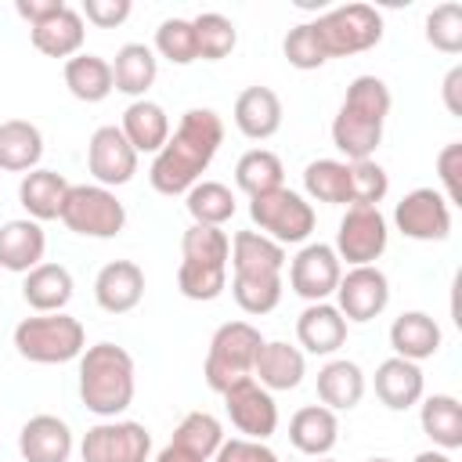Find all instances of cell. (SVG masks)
<instances>
[{
  "instance_id": "11",
  "label": "cell",
  "mask_w": 462,
  "mask_h": 462,
  "mask_svg": "<svg viewBox=\"0 0 462 462\" xmlns=\"http://www.w3.org/2000/svg\"><path fill=\"white\" fill-rule=\"evenodd\" d=\"M339 278H343V263H339L336 249L325 242H307L289 263V289L307 303L328 300L336 292Z\"/></svg>"
},
{
  "instance_id": "6",
  "label": "cell",
  "mask_w": 462,
  "mask_h": 462,
  "mask_svg": "<svg viewBox=\"0 0 462 462\" xmlns=\"http://www.w3.org/2000/svg\"><path fill=\"white\" fill-rule=\"evenodd\" d=\"M249 217L260 227V235H267L278 245H296L307 242L314 231V206L292 191V188H274L267 195L249 199Z\"/></svg>"
},
{
  "instance_id": "4",
  "label": "cell",
  "mask_w": 462,
  "mask_h": 462,
  "mask_svg": "<svg viewBox=\"0 0 462 462\" xmlns=\"http://www.w3.org/2000/svg\"><path fill=\"white\" fill-rule=\"evenodd\" d=\"M267 339L260 336L256 325L249 321H227L213 332L209 339V350H206V365H202V375H206V386L213 393H224L231 390L235 383L242 379H253V365H256V354Z\"/></svg>"
},
{
  "instance_id": "21",
  "label": "cell",
  "mask_w": 462,
  "mask_h": 462,
  "mask_svg": "<svg viewBox=\"0 0 462 462\" xmlns=\"http://www.w3.org/2000/svg\"><path fill=\"white\" fill-rule=\"evenodd\" d=\"M336 440H339V422H336V411L325 404H307L289 419V444L310 458L328 455Z\"/></svg>"
},
{
  "instance_id": "12",
  "label": "cell",
  "mask_w": 462,
  "mask_h": 462,
  "mask_svg": "<svg viewBox=\"0 0 462 462\" xmlns=\"http://www.w3.org/2000/svg\"><path fill=\"white\" fill-rule=\"evenodd\" d=\"M336 300H339L336 307H339V314L346 321L365 325V321H372V318H379L386 310V303H390V278L375 263L350 267L339 278V285H336Z\"/></svg>"
},
{
  "instance_id": "51",
  "label": "cell",
  "mask_w": 462,
  "mask_h": 462,
  "mask_svg": "<svg viewBox=\"0 0 462 462\" xmlns=\"http://www.w3.org/2000/svg\"><path fill=\"white\" fill-rule=\"evenodd\" d=\"M61 7H65V0H14V11L29 22V29L40 25V22H47V18L58 14Z\"/></svg>"
},
{
  "instance_id": "56",
  "label": "cell",
  "mask_w": 462,
  "mask_h": 462,
  "mask_svg": "<svg viewBox=\"0 0 462 462\" xmlns=\"http://www.w3.org/2000/svg\"><path fill=\"white\" fill-rule=\"evenodd\" d=\"M314 462H336V458H328V455H321V458H314Z\"/></svg>"
},
{
  "instance_id": "49",
  "label": "cell",
  "mask_w": 462,
  "mask_h": 462,
  "mask_svg": "<svg viewBox=\"0 0 462 462\" xmlns=\"http://www.w3.org/2000/svg\"><path fill=\"white\" fill-rule=\"evenodd\" d=\"M213 462H278V455L263 444V440H249V437H231L217 448Z\"/></svg>"
},
{
  "instance_id": "40",
  "label": "cell",
  "mask_w": 462,
  "mask_h": 462,
  "mask_svg": "<svg viewBox=\"0 0 462 462\" xmlns=\"http://www.w3.org/2000/svg\"><path fill=\"white\" fill-rule=\"evenodd\" d=\"M191 29H195V47H199V58L202 61H220L235 51L238 43V29L231 18L217 14V11H202L191 18Z\"/></svg>"
},
{
  "instance_id": "31",
  "label": "cell",
  "mask_w": 462,
  "mask_h": 462,
  "mask_svg": "<svg viewBox=\"0 0 462 462\" xmlns=\"http://www.w3.org/2000/svg\"><path fill=\"white\" fill-rule=\"evenodd\" d=\"M65 87L76 101H87V105H97L105 101L116 83H112V61H105L101 54H76L65 61Z\"/></svg>"
},
{
  "instance_id": "50",
  "label": "cell",
  "mask_w": 462,
  "mask_h": 462,
  "mask_svg": "<svg viewBox=\"0 0 462 462\" xmlns=\"http://www.w3.org/2000/svg\"><path fill=\"white\" fill-rule=\"evenodd\" d=\"M130 11H134L130 0H83V7H79V14H83L90 25H97V29H116V25H123V22L130 18Z\"/></svg>"
},
{
  "instance_id": "16",
  "label": "cell",
  "mask_w": 462,
  "mask_h": 462,
  "mask_svg": "<svg viewBox=\"0 0 462 462\" xmlns=\"http://www.w3.org/2000/svg\"><path fill=\"white\" fill-rule=\"evenodd\" d=\"M296 339L307 354L328 357L346 343V318L339 314L336 303L321 300V303H307L303 314L296 318Z\"/></svg>"
},
{
  "instance_id": "39",
  "label": "cell",
  "mask_w": 462,
  "mask_h": 462,
  "mask_svg": "<svg viewBox=\"0 0 462 462\" xmlns=\"http://www.w3.org/2000/svg\"><path fill=\"white\" fill-rule=\"evenodd\" d=\"M184 206H188L191 220L206 224V227H224L235 217V195L220 180H199L195 188H188V202Z\"/></svg>"
},
{
  "instance_id": "46",
  "label": "cell",
  "mask_w": 462,
  "mask_h": 462,
  "mask_svg": "<svg viewBox=\"0 0 462 462\" xmlns=\"http://www.w3.org/2000/svg\"><path fill=\"white\" fill-rule=\"evenodd\" d=\"M426 43L440 54L462 51V4H437L426 14Z\"/></svg>"
},
{
  "instance_id": "38",
  "label": "cell",
  "mask_w": 462,
  "mask_h": 462,
  "mask_svg": "<svg viewBox=\"0 0 462 462\" xmlns=\"http://www.w3.org/2000/svg\"><path fill=\"white\" fill-rule=\"evenodd\" d=\"M282 180H285L282 159H278L274 152H267V148H253V152H245V155L235 162V184H238L249 199L282 188Z\"/></svg>"
},
{
  "instance_id": "52",
  "label": "cell",
  "mask_w": 462,
  "mask_h": 462,
  "mask_svg": "<svg viewBox=\"0 0 462 462\" xmlns=\"http://www.w3.org/2000/svg\"><path fill=\"white\" fill-rule=\"evenodd\" d=\"M458 90H462V65H455V69L444 76V87H440V94H444V105H448V112H451V116H462V101H458Z\"/></svg>"
},
{
  "instance_id": "19",
  "label": "cell",
  "mask_w": 462,
  "mask_h": 462,
  "mask_svg": "<svg viewBox=\"0 0 462 462\" xmlns=\"http://www.w3.org/2000/svg\"><path fill=\"white\" fill-rule=\"evenodd\" d=\"M47 235L36 220H7L0 227V267L14 274H29L36 263H43Z\"/></svg>"
},
{
  "instance_id": "33",
  "label": "cell",
  "mask_w": 462,
  "mask_h": 462,
  "mask_svg": "<svg viewBox=\"0 0 462 462\" xmlns=\"http://www.w3.org/2000/svg\"><path fill=\"white\" fill-rule=\"evenodd\" d=\"M419 422L422 433L440 448V451H455L462 448V404L451 393H433L419 404Z\"/></svg>"
},
{
  "instance_id": "23",
  "label": "cell",
  "mask_w": 462,
  "mask_h": 462,
  "mask_svg": "<svg viewBox=\"0 0 462 462\" xmlns=\"http://www.w3.org/2000/svg\"><path fill=\"white\" fill-rule=\"evenodd\" d=\"M303 372H307L303 350L300 346H289L282 339L263 343L260 354H256V365H253V379L263 390H296L303 383Z\"/></svg>"
},
{
  "instance_id": "55",
  "label": "cell",
  "mask_w": 462,
  "mask_h": 462,
  "mask_svg": "<svg viewBox=\"0 0 462 462\" xmlns=\"http://www.w3.org/2000/svg\"><path fill=\"white\" fill-rule=\"evenodd\" d=\"M365 462H393V458H383V455H375V458H365Z\"/></svg>"
},
{
  "instance_id": "42",
  "label": "cell",
  "mask_w": 462,
  "mask_h": 462,
  "mask_svg": "<svg viewBox=\"0 0 462 462\" xmlns=\"http://www.w3.org/2000/svg\"><path fill=\"white\" fill-rule=\"evenodd\" d=\"M177 289H180V296H188L195 303H209V300H217L227 289V267L180 260V267H177Z\"/></svg>"
},
{
  "instance_id": "30",
  "label": "cell",
  "mask_w": 462,
  "mask_h": 462,
  "mask_svg": "<svg viewBox=\"0 0 462 462\" xmlns=\"http://www.w3.org/2000/svg\"><path fill=\"white\" fill-rule=\"evenodd\" d=\"M43 155V134L29 119H7L0 123V170L7 173H29L36 170Z\"/></svg>"
},
{
  "instance_id": "27",
  "label": "cell",
  "mask_w": 462,
  "mask_h": 462,
  "mask_svg": "<svg viewBox=\"0 0 462 462\" xmlns=\"http://www.w3.org/2000/svg\"><path fill=\"white\" fill-rule=\"evenodd\" d=\"M72 274L61 263H36L22 282V300L36 314H58L72 300Z\"/></svg>"
},
{
  "instance_id": "22",
  "label": "cell",
  "mask_w": 462,
  "mask_h": 462,
  "mask_svg": "<svg viewBox=\"0 0 462 462\" xmlns=\"http://www.w3.org/2000/svg\"><path fill=\"white\" fill-rule=\"evenodd\" d=\"M390 346H393V357L419 365L440 350V325L426 310H404L390 325Z\"/></svg>"
},
{
  "instance_id": "13",
  "label": "cell",
  "mask_w": 462,
  "mask_h": 462,
  "mask_svg": "<svg viewBox=\"0 0 462 462\" xmlns=\"http://www.w3.org/2000/svg\"><path fill=\"white\" fill-rule=\"evenodd\" d=\"M231 426L249 437V440H267L278 430V404L271 397V390H263L256 379H242L231 390L220 393Z\"/></svg>"
},
{
  "instance_id": "29",
  "label": "cell",
  "mask_w": 462,
  "mask_h": 462,
  "mask_svg": "<svg viewBox=\"0 0 462 462\" xmlns=\"http://www.w3.org/2000/svg\"><path fill=\"white\" fill-rule=\"evenodd\" d=\"M365 397V372L346 361V357H336L328 361L321 372H318V401L332 411H350L357 408Z\"/></svg>"
},
{
  "instance_id": "15",
  "label": "cell",
  "mask_w": 462,
  "mask_h": 462,
  "mask_svg": "<svg viewBox=\"0 0 462 462\" xmlns=\"http://www.w3.org/2000/svg\"><path fill=\"white\" fill-rule=\"evenodd\" d=\"M144 296V271L134 260H112L94 278V300L108 314H126Z\"/></svg>"
},
{
  "instance_id": "35",
  "label": "cell",
  "mask_w": 462,
  "mask_h": 462,
  "mask_svg": "<svg viewBox=\"0 0 462 462\" xmlns=\"http://www.w3.org/2000/svg\"><path fill=\"white\" fill-rule=\"evenodd\" d=\"M231 296L245 314H271L282 303V274L274 271H235Z\"/></svg>"
},
{
  "instance_id": "20",
  "label": "cell",
  "mask_w": 462,
  "mask_h": 462,
  "mask_svg": "<svg viewBox=\"0 0 462 462\" xmlns=\"http://www.w3.org/2000/svg\"><path fill=\"white\" fill-rule=\"evenodd\" d=\"M235 126L249 137V141H267L278 134L282 126V101L271 87H245L235 97Z\"/></svg>"
},
{
  "instance_id": "34",
  "label": "cell",
  "mask_w": 462,
  "mask_h": 462,
  "mask_svg": "<svg viewBox=\"0 0 462 462\" xmlns=\"http://www.w3.org/2000/svg\"><path fill=\"white\" fill-rule=\"evenodd\" d=\"M303 188L314 202L325 206H350V162L339 159H314L303 170Z\"/></svg>"
},
{
  "instance_id": "47",
  "label": "cell",
  "mask_w": 462,
  "mask_h": 462,
  "mask_svg": "<svg viewBox=\"0 0 462 462\" xmlns=\"http://www.w3.org/2000/svg\"><path fill=\"white\" fill-rule=\"evenodd\" d=\"M390 191V177L375 159L350 162V206H379Z\"/></svg>"
},
{
  "instance_id": "9",
  "label": "cell",
  "mask_w": 462,
  "mask_h": 462,
  "mask_svg": "<svg viewBox=\"0 0 462 462\" xmlns=\"http://www.w3.org/2000/svg\"><path fill=\"white\" fill-rule=\"evenodd\" d=\"M386 242H390V231H386V217L379 213V206H346L332 249L350 267H365L386 253Z\"/></svg>"
},
{
  "instance_id": "26",
  "label": "cell",
  "mask_w": 462,
  "mask_h": 462,
  "mask_svg": "<svg viewBox=\"0 0 462 462\" xmlns=\"http://www.w3.org/2000/svg\"><path fill=\"white\" fill-rule=\"evenodd\" d=\"M69 195V180L58 170H29L18 184V202L29 213V220H58Z\"/></svg>"
},
{
  "instance_id": "53",
  "label": "cell",
  "mask_w": 462,
  "mask_h": 462,
  "mask_svg": "<svg viewBox=\"0 0 462 462\" xmlns=\"http://www.w3.org/2000/svg\"><path fill=\"white\" fill-rule=\"evenodd\" d=\"M155 462H199V458H191V455H184L180 448H173V444H166L159 455H155Z\"/></svg>"
},
{
  "instance_id": "10",
  "label": "cell",
  "mask_w": 462,
  "mask_h": 462,
  "mask_svg": "<svg viewBox=\"0 0 462 462\" xmlns=\"http://www.w3.org/2000/svg\"><path fill=\"white\" fill-rule=\"evenodd\" d=\"M393 224L404 238L444 242L451 235V206L437 188H415L393 206Z\"/></svg>"
},
{
  "instance_id": "54",
  "label": "cell",
  "mask_w": 462,
  "mask_h": 462,
  "mask_svg": "<svg viewBox=\"0 0 462 462\" xmlns=\"http://www.w3.org/2000/svg\"><path fill=\"white\" fill-rule=\"evenodd\" d=\"M411 462H451V455L437 448V451H419V455H415Z\"/></svg>"
},
{
  "instance_id": "7",
  "label": "cell",
  "mask_w": 462,
  "mask_h": 462,
  "mask_svg": "<svg viewBox=\"0 0 462 462\" xmlns=\"http://www.w3.org/2000/svg\"><path fill=\"white\" fill-rule=\"evenodd\" d=\"M314 29L328 58H346V54L372 51L383 40V14L368 4H343L314 18Z\"/></svg>"
},
{
  "instance_id": "25",
  "label": "cell",
  "mask_w": 462,
  "mask_h": 462,
  "mask_svg": "<svg viewBox=\"0 0 462 462\" xmlns=\"http://www.w3.org/2000/svg\"><path fill=\"white\" fill-rule=\"evenodd\" d=\"M123 137L130 141V148L141 155V152H159L166 141H170V116L159 101H130L126 112H123V123H119Z\"/></svg>"
},
{
  "instance_id": "28",
  "label": "cell",
  "mask_w": 462,
  "mask_h": 462,
  "mask_svg": "<svg viewBox=\"0 0 462 462\" xmlns=\"http://www.w3.org/2000/svg\"><path fill=\"white\" fill-rule=\"evenodd\" d=\"M155 76H159V58H155L152 47H144V43H123L116 51L112 83H116L119 94L141 101L148 94V87L155 83Z\"/></svg>"
},
{
  "instance_id": "14",
  "label": "cell",
  "mask_w": 462,
  "mask_h": 462,
  "mask_svg": "<svg viewBox=\"0 0 462 462\" xmlns=\"http://www.w3.org/2000/svg\"><path fill=\"white\" fill-rule=\"evenodd\" d=\"M87 170L101 188H119L130 184L137 173V152L123 137L119 126H97L87 144Z\"/></svg>"
},
{
  "instance_id": "48",
  "label": "cell",
  "mask_w": 462,
  "mask_h": 462,
  "mask_svg": "<svg viewBox=\"0 0 462 462\" xmlns=\"http://www.w3.org/2000/svg\"><path fill=\"white\" fill-rule=\"evenodd\" d=\"M458 173H462V144L451 141V144H444L440 155H437V177H440V184H444L440 195L448 199V206H458V202H462V180H458Z\"/></svg>"
},
{
  "instance_id": "17",
  "label": "cell",
  "mask_w": 462,
  "mask_h": 462,
  "mask_svg": "<svg viewBox=\"0 0 462 462\" xmlns=\"http://www.w3.org/2000/svg\"><path fill=\"white\" fill-rule=\"evenodd\" d=\"M18 451L25 462H69L72 430L58 415H32L18 430Z\"/></svg>"
},
{
  "instance_id": "8",
  "label": "cell",
  "mask_w": 462,
  "mask_h": 462,
  "mask_svg": "<svg viewBox=\"0 0 462 462\" xmlns=\"http://www.w3.org/2000/svg\"><path fill=\"white\" fill-rule=\"evenodd\" d=\"M152 433L130 419H105L90 426L79 440L83 462H148Z\"/></svg>"
},
{
  "instance_id": "36",
  "label": "cell",
  "mask_w": 462,
  "mask_h": 462,
  "mask_svg": "<svg viewBox=\"0 0 462 462\" xmlns=\"http://www.w3.org/2000/svg\"><path fill=\"white\" fill-rule=\"evenodd\" d=\"M173 448H180L184 455L199 458V462H209L217 455V448L224 444V426L209 415V411H188L177 430H173Z\"/></svg>"
},
{
  "instance_id": "1",
  "label": "cell",
  "mask_w": 462,
  "mask_h": 462,
  "mask_svg": "<svg viewBox=\"0 0 462 462\" xmlns=\"http://www.w3.org/2000/svg\"><path fill=\"white\" fill-rule=\"evenodd\" d=\"M224 144V119L213 108H188L170 134V141L155 152L148 180L159 195H188L199 177L209 170L217 148Z\"/></svg>"
},
{
  "instance_id": "32",
  "label": "cell",
  "mask_w": 462,
  "mask_h": 462,
  "mask_svg": "<svg viewBox=\"0 0 462 462\" xmlns=\"http://www.w3.org/2000/svg\"><path fill=\"white\" fill-rule=\"evenodd\" d=\"M383 141V123L368 119V116H357L350 108L339 105L336 119H332V144L350 159V162H361V159H372L375 148Z\"/></svg>"
},
{
  "instance_id": "37",
  "label": "cell",
  "mask_w": 462,
  "mask_h": 462,
  "mask_svg": "<svg viewBox=\"0 0 462 462\" xmlns=\"http://www.w3.org/2000/svg\"><path fill=\"white\" fill-rule=\"evenodd\" d=\"M285 260H289L285 245L271 242L260 231H238L231 238V267L235 271H274V274H282Z\"/></svg>"
},
{
  "instance_id": "41",
  "label": "cell",
  "mask_w": 462,
  "mask_h": 462,
  "mask_svg": "<svg viewBox=\"0 0 462 462\" xmlns=\"http://www.w3.org/2000/svg\"><path fill=\"white\" fill-rule=\"evenodd\" d=\"M180 253L191 263H213V267H227L231 260V238L220 227H206V224H191L180 238Z\"/></svg>"
},
{
  "instance_id": "2",
  "label": "cell",
  "mask_w": 462,
  "mask_h": 462,
  "mask_svg": "<svg viewBox=\"0 0 462 462\" xmlns=\"http://www.w3.org/2000/svg\"><path fill=\"white\" fill-rule=\"evenodd\" d=\"M134 357L116 343H94L79 354V401L101 419H116L134 404Z\"/></svg>"
},
{
  "instance_id": "44",
  "label": "cell",
  "mask_w": 462,
  "mask_h": 462,
  "mask_svg": "<svg viewBox=\"0 0 462 462\" xmlns=\"http://www.w3.org/2000/svg\"><path fill=\"white\" fill-rule=\"evenodd\" d=\"M155 51L173 61V65H191L199 61V47H195V29L191 18H166L155 29Z\"/></svg>"
},
{
  "instance_id": "45",
  "label": "cell",
  "mask_w": 462,
  "mask_h": 462,
  "mask_svg": "<svg viewBox=\"0 0 462 462\" xmlns=\"http://www.w3.org/2000/svg\"><path fill=\"white\" fill-rule=\"evenodd\" d=\"M282 54H285V61H289L292 69H303V72L321 69V65L328 61V54H325V47H321V36H318L314 22H300V25H292V29L285 32V40H282Z\"/></svg>"
},
{
  "instance_id": "18",
  "label": "cell",
  "mask_w": 462,
  "mask_h": 462,
  "mask_svg": "<svg viewBox=\"0 0 462 462\" xmlns=\"http://www.w3.org/2000/svg\"><path fill=\"white\" fill-rule=\"evenodd\" d=\"M422 390H426V379H422V368L415 361H404V357H386L379 368H375V397L390 408V411H408L422 401Z\"/></svg>"
},
{
  "instance_id": "5",
  "label": "cell",
  "mask_w": 462,
  "mask_h": 462,
  "mask_svg": "<svg viewBox=\"0 0 462 462\" xmlns=\"http://www.w3.org/2000/svg\"><path fill=\"white\" fill-rule=\"evenodd\" d=\"M58 220L83 238H116L126 227V209L116 191L101 184H69Z\"/></svg>"
},
{
  "instance_id": "24",
  "label": "cell",
  "mask_w": 462,
  "mask_h": 462,
  "mask_svg": "<svg viewBox=\"0 0 462 462\" xmlns=\"http://www.w3.org/2000/svg\"><path fill=\"white\" fill-rule=\"evenodd\" d=\"M29 36H32V47H36L40 54H47V58H65V61H69V58L79 54V47H83V40H87L83 14L65 4L58 14H51L47 22L32 25Z\"/></svg>"
},
{
  "instance_id": "43",
  "label": "cell",
  "mask_w": 462,
  "mask_h": 462,
  "mask_svg": "<svg viewBox=\"0 0 462 462\" xmlns=\"http://www.w3.org/2000/svg\"><path fill=\"white\" fill-rule=\"evenodd\" d=\"M390 105H393L390 87H386L379 76H357V79H350L346 97H343V108H350V112H357V116H368V119H375V123H386Z\"/></svg>"
},
{
  "instance_id": "3",
  "label": "cell",
  "mask_w": 462,
  "mask_h": 462,
  "mask_svg": "<svg viewBox=\"0 0 462 462\" xmlns=\"http://www.w3.org/2000/svg\"><path fill=\"white\" fill-rule=\"evenodd\" d=\"M14 350L32 365H65L87 350L83 321L58 310V314H32L14 325Z\"/></svg>"
}]
</instances>
